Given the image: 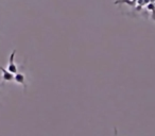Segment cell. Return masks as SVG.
I'll return each instance as SVG.
<instances>
[{"label": "cell", "mask_w": 155, "mask_h": 136, "mask_svg": "<svg viewBox=\"0 0 155 136\" xmlns=\"http://www.w3.org/2000/svg\"><path fill=\"white\" fill-rule=\"evenodd\" d=\"M147 9L152 12V17H153V19L155 20V5H153V3H149V5H147Z\"/></svg>", "instance_id": "obj_4"}, {"label": "cell", "mask_w": 155, "mask_h": 136, "mask_svg": "<svg viewBox=\"0 0 155 136\" xmlns=\"http://www.w3.org/2000/svg\"><path fill=\"white\" fill-rule=\"evenodd\" d=\"M137 1H138V0H133V2H134V3H136Z\"/></svg>", "instance_id": "obj_5"}, {"label": "cell", "mask_w": 155, "mask_h": 136, "mask_svg": "<svg viewBox=\"0 0 155 136\" xmlns=\"http://www.w3.org/2000/svg\"><path fill=\"white\" fill-rule=\"evenodd\" d=\"M14 80H15V82L18 83V84H21L22 86H24V91H26L27 83H26V77H25L24 74H21V72H17L16 75H14Z\"/></svg>", "instance_id": "obj_3"}, {"label": "cell", "mask_w": 155, "mask_h": 136, "mask_svg": "<svg viewBox=\"0 0 155 136\" xmlns=\"http://www.w3.org/2000/svg\"><path fill=\"white\" fill-rule=\"evenodd\" d=\"M0 71L2 72V82H10V81H13L14 80V75L11 74L7 68L5 67H1L0 66Z\"/></svg>", "instance_id": "obj_2"}, {"label": "cell", "mask_w": 155, "mask_h": 136, "mask_svg": "<svg viewBox=\"0 0 155 136\" xmlns=\"http://www.w3.org/2000/svg\"><path fill=\"white\" fill-rule=\"evenodd\" d=\"M15 54H16V50H13L11 55H10V61L7 67V69L13 75H16L18 72V67H17V65L15 64V62H14V56H15Z\"/></svg>", "instance_id": "obj_1"}]
</instances>
